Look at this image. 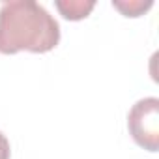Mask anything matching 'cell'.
<instances>
[{
	"instance_id": "cell-4",
	"label": "cell",
	"mask_w": 159,
	"mask_h": 159,
	"mask_svg": "<svg viewBox=\"0 0 159 159\" xmlns=\"http://www.w3.org/2000/svg\"><path fill=\"white\" fill-rule=\"evenodd\" d=\"M152 0H146V2H142V0H131V2H120V0H114L112 6L116 10H120L125 17H139L140 13H144L146 10L152 8Z\"/></svg>"
},
{
	"instance_id": "cell-5",
	"label": "cell",
	"mask_w": 159,
	"mask_h": 159,
	"mask_svg": "<svg viewBox=\"0 0 159 159\" xmlns=\"http://www.w3.org/2000/svg\"><path fill=\"white\" fill-rule=\"evenodd\" d=\"M10 140L6 139V135L0 131V159H10Z\"/></svg>"
},
{
	"instance_id": "cell-3",
	"label": "cell",
	"mask_w": 159,
	"mask_h": 159,
	"mask_svg": "<svg viewBox=\"0 0 159 159\" xmlns=\"http://www.w3.org/2000/svg\"><path fill=\"white\" fill-rule=\"evenodd\" d=\"M60 15L67 21H81L90 15L96 2L94 0H56L54 2Z\"/></svg>"
},
{
	"instance_id": "cell-1",
	"label": "cell",
	"mask_w": 159,
	"mask_h": 159,
	"mask_svg": "<svg viewBox=\"0 0 159 159\" xmlns=\"http://www.w3.org/2000/svg\"><path fill=\"white\" fill-rule=\"evenodd\" d=\"M60 41L58 21L34 0H11L0 8V52H49Z\"/></svg>"
},
{
	"instance_id": "cell-2",
	"label": "cell",
	"mask_w": 159,
	"mask_h": 159,
	"mask_svg": "<svg viewBox=\"0 0 159 159\" xmlns=\"http://www.w3.org/2000/svg\"><path fill=\"white\" fill-rule=\"evenodd\" d=\"M127 127L133 140L148 150H159V99L157 98H144L139 99L129 114H127Z\"/></svg>"
}]
</instances>
